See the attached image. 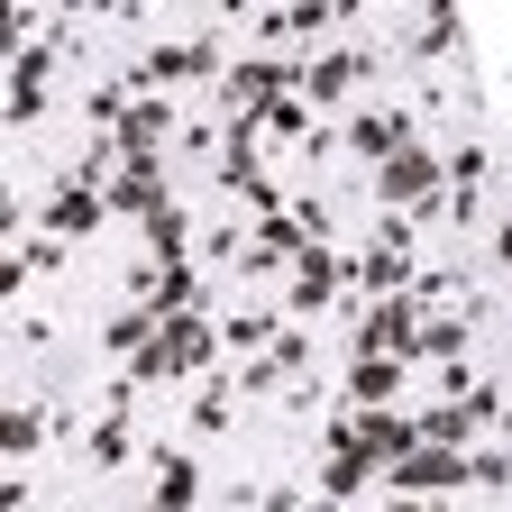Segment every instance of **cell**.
<instances>
[{"label": "cell", "instance_id": "obj_27", "mask_svg": "<svg viewBox=\"0 0 512 512\" xmlns=\"http://www.w3.org/2000/svg\"><path fill=\"white\" fill-rule=\"evenodd\" d=\"M119 110H128V83H119V74H101V83L83 92V119H92V138H110V128H119Z\"/></svg>", "mask_w": 512, "mask_h": 512}, {"label": "cell", "instance_id": "obj_5", "mask_svg": "<svg viewBox=\"0 0 512 512\" xmlns=\"http://www.w3.org/2000/svg\"><path fill=\"white\" fill-rule=\"evenodd\" d=\"M339 293H348V247H339V238H320V247L293 256V275H284V311H275V320H302V330H320V320L339 311Z\"/></svg>", "mask_w": 512, "mask_h": 512}, {"label": "cell", "instance_id": "obj_31", "mask_svg": "<svg viewBox=\"0 0 512 512\" xmlns=\"http://www.w3.org/2000/svg\"><path fill=\"white\" fill-rule=\"evenodd\" d=\"M19 256H28V275H64V256H74V247L46 238V229H28V238H19Z\"/></svg>", "mask_w": 512, "mask_h": 512}, {"label": "cell", "instance_id": "obj_19", "mask_svg": "<svg viewBox=\"0 0 512 512\" xmlns=\"http://www.w3.org/2000/svg\"><path fill=\"white\" fill-rule=\"evenodd\" d=\"M211 330H220V366H238V357H266V339H275V311H266V302H247V311L211 320Z\"/></svg>", "mask_w": 512, "mask_h": 512}, {"label": "cell", "instance_id": "obj_15", "mask_svg": "<svg viewBox=\"0 0 512 512\" xmlns=\"http://www.w3.org/2000/svg\"><path fill=\"white\" fill-rule=\"evenodd\" d=\"M302 494H320L330 512H357V503H375V458H366V448H348V458H320V476H311Z\"/></svg>", "mask_w": 512, "mask_h": 512}, {"label": "cell", "instance_id": "obj_24", "mask_svg": "<svg viewBox=\"0 0 512 512\" xmlns=\"http://www.w3.org/2000/svg\"><path fill=\"white\" fill-rule=\"evenodd\" d=\"M467 485H476V494H503V485H512V458H503V430L467 448Z\"/></svg>", "mask_w": 512, "mask_h": 512}, {"label": "cell", "instance_id": "obj_11", "mask_svg": "<svg viewBox=\"0 0 512 512\" xmlns=\"http://www.w3.org/2000/svg\"><path fill=\"white\" fill-rule=\"evenodd\" d=\"M147 467H156V485H147V512H202V494H211V476H202V458L174 439V448H147Z\"/></svg>", "mask_w": 512, "mask_h": 512}, {"label": "cell", "instance_id": "obj_32", "mask_svg": "<svg viewBox=\"0 0 512 512\" xmlns=\"http://www.w3.org/2000/svg\"><path fill=\"white\" fill-rule=\"evenodd\" d=\"M28 284H37V275H28V256H19V247H0V302H19Z\"/></svg>", "mask_w": 512, "mask_h": 512}, {"label": "cell", "instance_id": "obj_26", "mask_svg": "<svg viewBox=\"0 0 512 512\" xmlns=\"http://www.w3.org/2000/svg\"><path fill=\"white\" fill-rule=\"evenodd\" d=\"M366 247H375V256H403V266H421V256H412V247H421V220L375 211V238H366Z\"/></svg>", "mask_w": 512, "mask_h": 512}, {"label": "cell", "instance_id": "obj_1", "mask_svg": "<svg viewBox=\"0 0 512 512\" xmlns=\"http://www.w3.org/2000/svg\"><path fill=\"white\" fill-rule=\"evenodd\" d=\"M220 366V330H211V311H174V320H156V339L138 348V366H119L128 384H202Z\"/></svg>", "mask_w": 512, "mask_h": 512}, {"label": "cell", "instance_id": "obj_20", "mask_svg": "<svg viewBox=\"0 0 512 512\" xmlns=\"http://www.w3.org/2000/svg\"><path fill=\"white\" fill-rule=\"evenodd\" d=\"M147 339H156V311H138V302H119V311L101 320V357H110V366H138Z\"/></svg>", "mask_w": 512, "mask_h": 512}, {"label": "cell", "instance_id": "obj_13", "mask_svg": "<svg viewBox=\"0 0 512 512\" xmlns=\"http://www.w3.org/2000/svg\"><path fill=\"white\" fill-rule=\"evenodd\" d=\"M403 375H412V366H394V357H348V366H339V403H348V412H394V403H403Z\"/></svg>", "mask_w": 512, "mask_h": 512}, {"label": "cell", "instance_id": "obj_9", "mask_svg": "<svg viewBox=\"0 0 512 512\" xmlns=\"http://www.w3.org/2000/svg\"><path fill=\"white\" fill-rule=\"evenodd\" d=\"M165 202H174V165H165V156H119L110 183H101V211H110V220H147V211H165Z\"/></svg>", "mask_w": 512, "mask_h": 512}, {"label": "cell", "instance_id": "obj_10", "mask_svg": "<svg viewBox=\"0 0 512 512\" xmlns=\"http://www.w3.org/2000/svg\"><path fill=\"white\" fill-rule=\"evenodd\" d=\"M101 220H110V211H101V183H83V174H55L28 229H46V238H64V247H83Z\"/></svg>", "mask_w": 512, "mask_h": 512}, {"label": "cell", "instance_id": "obj_14", "mask_svg": "<svg viewBox=\"0 0 512 512\" xmlns=\"http://www.w3.org/2000/svg\"><path fill=\"white\" fill-rule=\"evenodd\" d=\"M476 330H485L476 311H421V330H412V357H403V366H448V357H476Z\"/></svg>", "mask_w": 512, "mask_h": 512}, {"label": "cell", "instance_id": "obj_3", "mask_svg": "<svg viewBox=\"0 0 512 512\" xmlns=\"http://www.w3.org/2000/svg\"><path fill=\"white\" fill-rule=\"evenodd\" d=\"M55 64H64V37H55L46 10H37V37L10 55V74H0V128H37V119L55 110Z\"/></svg>", "mask_w": 512, "mask_h": 512}, {"label": "cell", "instance_id": "obj_29", "mask_svg": "<svg viewBox=\"0 0 512 512\" xmlns=\"http://www.w3.org/2000/svg\"><path fill=\"white\" fill-rule=\"evenodd\" d=\"M28 220H37V202H28L10 174H0V247H19V238H28Z\"/></svg>", "mask_w": 512, "mask_h": 512}, {"label": "cell", "instance_id": "obj_25", "mask_svg": "<svg viewBox=\"0 0 512 512\" xmlns=\"http://www.w3.org/2000/svg\"><path fill=\"white\" fill-rule=\"evenodd\" d=\"M174 156H183V165H211V156H220V119H174L165 165H174Z\"/></svg>", "mask_w": 512, "mask_h": 512}, {"label": "cell", "instance_id": "obj_35", "mask_svg": "<svg viewBox=\"0 0 512 512\" xmlns=\"http://www.w3.org/2000/svg\"><path fill=\"white\" fill-rule=\"evenodd\" d=\"M366 512H439V503H412V494H375Z\"/></svg>", "mask_w": 512, "mask_h": 512}, {"label": "cell", "instance_id": "obj_17", "mask_svg": "<svg viewBox=\"0 0 512 512\" xmlns=\"http://www.w3.org/2000/svg\"><path fill=\"white\" fill-rule=\"evenodd\" d=\"M238 430V394H229V375L211 366L202 384H192V412H183V439H229Z\"/></svg>", "mask_w": 512, "mask_h": 512}, {"label": "cell", "instance_id": "obj_16", "mask_svg": "<svg viewBox=\"0 0 512 512\" xmlns=\"http://www.w3.org/2000/svg\"><path fill=\"white\" fill-rule=\"evenodd\" d=\"M46 439H55V412L46 403H0V467H28Z\"/></svg>", "mask_w": 512, "mask_h": 512}, {"label": "cell", "instance_id": "obj_28", "mask_svg": "<svg viewBox=\"0 0 512 512\" xmlns=\"http://www.w3.org/2000/svg\"><path fill=\"white\" fill-rule=\"evenodd\" d=\"M192 256L202 266H247V229H192Z\"/></svg>", "mask_w": 512, "mask_h": 512}, {"label": "cell", "instance_id": "obj_6", "mask_svg": "<svg viewBox=\"0 0 512 512\" xmlns=\"http://www.w3.org/2000/svg\"><path fill=\"white\" fill-rule=\"evenodd\" d=\"M366 192H375V211H403V220H430L439 211V147L430 138H412V147H394L375 174H366Z\"/></svg>", "mask_w": 512, "mask_h": 512}, {"label": "cell", "instance_id": "obj_4", "mask_svg": "<svg viewBox=\"0 0 512 512\" xmlns=\"http://www.w3.org/2000/svg\"><path fill=\"white\" fill-rule=\"evenodd\" d=\"M384 74V46H320L311 64H302V110L311 119H339V110H357V92Z\"/></svg>", "mask_w": 512, "mask_h": 512}, {"label": "cell", "instance_id": "obj_2", "mask_svg": "<svg viewBox=\"0 0 512 512\" xmlns=\"http://www.w3.org/2000/svg\"><path fill=\"white\" fill-rule=\"evenodd\" d=\"M220 64H229V37H220V28H192V37H156L119 83H128V92H165V101H174V92H192V83H220Z\"/></svg>", "mask_w": 512, "mask_h": 512}, {"label": "cell", "instance_id": "obj_7", "mask_svg": "<svg viewBox=\"0 0 512 512\" xmlns=\"http://www.w3.org/2000/svg\"><path fill=\"white\" fill-rule=\"evenodd\" d=\"M412 138H421L412 101H357V110H339V156H357L366 174L394 156V147H412Z\"/></svg>", "mask_w": 512, "mask_h": 512}, {"label": "cell", "instance_id": "obj_22", "mask_svg": "<svg viewBox=\"0 0 512 512\" xmlns=\"http://www.w3.org/2000/svg\"><path fill=\"white\" fill-rule=\"evenodd\" d=\"M311 110H302V92H284V101H266L256 110V147H311Z\"/></svg>", "mask_w": 512, "mask_h": 512}, {"label": "cell", "instance_id": "obj_12", "mask_svg": "<svg viewBox=\"0 0 512 512\" xmlns=\"http://www.w3.org/2000/svg\"><path fill=\"white\" fill-rule=\"evenodd\" d=\"M174 119H183V110H174L165 92H128L110 147H119V156H165V147H174Z\"/></svg>", "mask_w": 512, "mask_h": 512}, {"label": "cell", "instance_id": "obj_30", "mask_svg": "<svg viewBox=\"0 0 512 512\" xmlns=\"http://www.w3.org/2000/svg\"><path fill=\"white\" fill-rule=\"evenodd\" d=\"M37 37V10H19V0H0V74H10V55Z\"/></svg>", "mask_w": 512, "mask_h": 512}, {"label": "cell", "instance_id": "obj_21", "mask_svg": "<svg viewBox=\"0 0 512 512\" xmlns=\"http://www.w3.org/2000/svg\"><path fill=\"white\" fill-rule=\"evenodd\" d=\"M138 229H147V266H183V256H192V211H183V202L147 211Z\"/></svg>", "mask_w": 512, "mask_h": 512}, {"label": "cell", "instance_id": "obj_23", "mask_svg": "<svg viewBox=\"0 0 512 512\" xmlns=\"http://www.w3.org/2000/svg\"><path fill=\"white\" fill-rule=\"evenodd\" d=\"M357 421V448H366V458L384 467V458H403V448H412V412L394 403V412H348Z\"/></svg>", "mask_w": 512, "mask_h": 512}, {"label": "cell", "instance_id": "obj_34", "mask_svg": "<svg viewBox=\"0 0 512 512\" xmlns=\"http://www.w3.org/2000/svg\"><path fill=\"white\" fill-rule=\"evenodd\" d=\"M10 339H19V348H46V339H55V311H28V320H19Z\"/></svg>", "mask_w": 512, "mask_h": 512}, {"label": "cell", "instance_id": "obj_33", "mask_svg": "<svg viewBox=\"0 0 512 512\" xmlns=\"http://www.w3.org/2000/svg\"><path fill=\"white\" fill-rule=\"evenodd\" d=\"M247 512H302V485H293V476H284V485H256Z\"/></svg>", "mask_w": 512, "mask_h": 512}, {"label": "cell", "instance_id": "obj_18", "mask_svg": "<svg viewBox=\"0 0 512 512\" xmlns=\"http://www.w3.org/2000/svg\"><path fill=\"white\" fill-rule=\"evenodd\" d=\"M83 458H92V476H119L128 458H138V430H128V412H92V430H83Z\"/></svg>", "mask_w": 512, "mask_h": 512}, {"label": "cell", "instance_id": "obj_36", "mask_svg": "<svg viewBox=\"0 0 512 512\" xmlns=\"http://www.w3.org/2000/svg\"><path fill=\"white\" fill-rule=\"evenodd\" d=\"M0 339H10V330H0Z\"/></svg>", "mask_w": 512, "mask_h": 512}, {"label": "cell", "instance_id": "obj_8", "mask_svg": "<svg viewBox=\"0 0 512 512\" xmlns=\"http://www.w3.org/2000/svg\"><path fill=\"white\" fill-rule=\"evenodd\" d=\"M467 37H476V19L458 10V0H439V10H412V19H403V37L384 46V64H412V74H430V64H448Z\"/></svg>", "mask_w": 512, "mask_h": 512}]
</instances>
